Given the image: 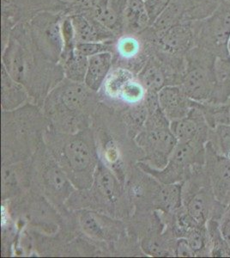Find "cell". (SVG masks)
Masks as SVG:
<instances>
[{
    "label": "cell",
    "instance_id": "obj_1",
    "mask_svg": "<svg viewBox=\"0 0 230 258\" xmlns=\"http://www.w3.org/2000/svg\"><path fill=\"white\" fill-rule=\"evenodd\" d=\"M2 66L33 97H47L64 79L61 64L47 60L35 46L25 20L13 28L2 47Z\"/></svg>",
    "mask_w": 230,
    "mask_h": 258
},
{
    "label": "cell",
    "instance_id": "obj_22",
    "mask_svg": "<svg viewBox=\"0 0 230 258\" xmlns=\"http://www.w3.org/2000/svg\"><path fill=\"white\" fill-rule=\"evenodd\" d=\"M64 78L75 82L85 83L87 73L88 57L83 55L76 49L63 56L60 60Z\"/></svg>",
    "mask_w": 230,
    "mask_h": 258
},
{
    "label": "cell",
    "instance_id": "obj_35",
    "mask_svg": "<svg viewBox=\"0 0 230 258\" xmlns=\"http://www.w3.org/2000/svg\"><path fill=\"white\" fill-rule=\"evenodd\" d=\"M218 1L221 6L230 11V0H218Z\"/></svg>",
    "mask_w": 230,
    "mask_h": 258
},
{
    "label": "cell",
    "instance_id": "obj_3",
    "mask_svg": "<svg viewBox=\"0 0 230 258\" xmlns=\"http://www.w3.org/2000/svg\"><path fill=\"white\" fill-rule=\"evenodd\" d=\"M217 58L209 50L197 46L186 54V68L180 85L190 99L197 103H212L217 85Z\"/></svg>",
    "mask_w": 230,
    "mask_h": 258
},
{
    "label": "cell",
    "instance_id": "obj_32",
    "mask_svg": "<svg viewBox=\"0 0 230 258\" xmlns=\"http://www.w3.org/2000/svg\"><path fill=\"white\" fill-rule=\"evenodd\" d=\"M216 67L217 69L223 72L230 79V61L226 59L217 58L216 62Z\"/></svg>",
    "mask_w": 230,
    "mask_h": 258
},
{
    "label": "cell",
    "instance_id": "obj_17",
    "mask_svg": "<svg viewBox=\"0 0 230 258\" xmlns=\"http://www.w3.org/2000/svg\"><path fill=\"white\" fill-rule=\"evenodd\" d=\"M79 222L86 234L101 240H108L114 238L119 227L116 221L89 210H84L80 213Z\"/></svg>",
    "mask_w": 230,
    "mask_h": 258
},
{
    "label": "cell",
    "instance_id": "obj_2",
    "mask_svg": "<svg viewBox=\"0 0 230 258\" xmlns=\"http://www.w3.org/2000/svg\"><path fill=\"white\" fill-rule=\"evenodd\" d=\"M47 146L74 188L79 190L91 188L99 164L91 131L84 129L70 134H51Z\"/></svg>",
    "mask_w": 230,
    "mask_h": 258
},
{
    "label": "cell",
    "instance_id": "obj_28",
    "mask_svg": "<svg viewBox=\"0 0 230 258\" xmlns=\"http://www.w3.org/2000/svg\"><path fill=\"white\" fill-rule=\"evenodd\" d=\"M172 0H144L146 12L149 16L151 26L165 12Z\"/></svg>",
    "mask_w": 230,
    "mask_h": 258
},
{
    "label": "cell",
    "instance_id": "obj_15",
    "mask_svg": "<svg viewBox=\"0 0 230 258\" xmlns=\"http://www.w3.org/2000/svg\"><path fill=\"white\" fill-rule=\"evenodd\" d=\"M76 43L116 40L117 36L88 13L70 16Z\"/></svg>",
    "mask_w": 230,
    "mask_h": 258
},
{
    "label": "cell",
    "instance_id": "obj_24",
    "mask_svg": "<svg viewBox=\"0 0 230 258\" xmlns=\"http://www.w3.org/2000/svg\"><path fill=\"white\" fill-rule=\"evenodd\" d=\"M207 143L218 155L230 159V124H217L210 127Z\"/></svg>",
    "mask_w": 230,
    "mask_h": 258
},
{
    "label": "cell",
    "instance_id": "obj_26",
    "mask_svg": "<svg viewBox=\"0 0 230 258\" xmlns=\"http://www.w3.org/2000/svg\"><path fill=\"white\" fill-rule=\"evenodd\" d=\"M147 94V90L144 88L139 80H137V76L134 79L126 83L122 91L120 92V99L124 101L125 103L130 104H138L143 102Z\"/></svg>",
    "mask_w": 230,
    "mask_h": 258
},
{
    "label": "cell",
    "instance_id": "obj_21",
    "mask_svg": "<svg viewBox=\"0 0 230 258\" xmlns=\"http://www.w3.org/2000/svg\"><path fill=\"white\" fill-rule=\"evenodd\" d=\"M156 203L166 214H175L182 208V183L163 184L159 182Z\"/></svg>",
    "mask_w": 230,
    "mask_h": 258
},
{
    "label": "cell",
    "instance_id": "obj_10",
    "mask_svg": "<svg viewBox=\"0 0 230 258\" xmlns=\"http://www.w3.org/2000/svg\"><path fill=\"white\" fill-rule=\"evenodd\" d=\"M40 178L44 193L58 204L64 203L75 188L50 153L41 162Z\"/></svg>",
    "mask_w": 230,
    "mask_h": 258
},
{
    "label": "cell",
    "instance_id": "obj_8",
    "mask_svg": "<svg viewBox=\"0 0 230 258\" xmlns=\"http://www.w3.org/2000/svg\"><path fill=\"white\" fill-rule=\"evenodd\" d=\"M61 12H39L24 19L34 43L49 61L60 64L64 41Z\"/></svg>",
    "mask_w": 230,
    "mask_h": 258
},
{
    "label": "cell",
    "instance_id": "obj_9",
    "mask_svg": "<svg viewBox=\"0 0 230 258\" xmlns=\"http://www.w3.org/2000/svg\"><path fill=\"white\" fill-rule=\"evenodd\" d=\"M195 32V47H203L227 59L226 43L230 35V11L218 6L212 15L204 20L192 22Z\"/></svg>",
    "mask_w": 230,
    "mask_h": 258
},
{
    "label": "cell",
    "instance_id": "obj_12",
    "mask_svg": "<svg viewBox=\"0 0 230 258\" xmlns=\"http://www.w3.org/2000/svg\"><path fill=\"white\" fill-rule=\"evenodd\" d=\"M205 169L216 199L221 205L230 206V159L218 155L206 143Z\"/></svg>",
    "mask_w": 230,
    "mask_h": 258
},
{
    "label": "cell",
    "instance_id": "obj_36",
    "mask_svg": "<svg viewBox=\"0 0 230 258\" xmlns=\"http://www.w3.org/2000/svg\"><path fill=\"white\" fill-rule=\"evenodd\" d=\"M227 104H228V108H229V111H230V97H229V99H228V101H227Z\"/></svg>",
    "mask_w": 230,
    "mask_h": 258
},
{
    "label": "cell",
    "instance_id": "obj_18",
    "mask_svg": "<svg viewBox=\"0 0 230 258\" xmlns=\"http://www.w3.org/2000/svg\"><path fill=\"white\" fill-rule=\"evenodd\" d=\"M114 63V53L111 52L97 53L89 57L85 79V84L87 87L91 91L98 92L112 70Z\"/></svg>",
    "mask_w": 230,
    "mask_h": 258
},
{
    "label": "cell",
    "instance_id": "obj_27",
    "mask_svg": "<svg viewBox=\"0 0 230 258\" xmlns=\"http://www.w3.org/2000/svg\"><path fill=\"white\" fill-rule=\"evenodd\" d=\"M114 41L115 40L78 43L76 48L79 53L89 58V57L97 54V53H106V52L114 53Z\"/></svg>",
    "mask_w": 230,
    "mask_h": 258
},
{
    "label": "cell",
    "instance_id": "obj_30",
    "mask_svg": "<svg viewBox=\"0 0 230 258\" xmlns=\"http://www.w3.org/2000/svg\"><path fill=\"white\" fill-rule=\"evenodd\" d=\"M219 226L222 237L230 248V206L227 207L219 220Z\"/></svg>",
    "mask_w": 230,
    "mask_h": 258
},
{
    "label": "cell",
    "instance_id": "obj_20",
    "mask_svg": "<svg viewBox=\"0 0 230 258\" xmlns=\"http://www.w3.org/2000/svg\"><path fill=\"white\" fill-rule=\"evenodd\" d=\"M123 34L137 35L151 27L144 0H127L122 13Z\"/></svg>",
    "mask_w": 230,
    "mask_h": 258
},
{
    "label": "cell",
    "instance_id": "obj_19",
    "mask_svg": "<svg viewBox=\"0 0 230 258\" xmlns=\"http://www.w3.org/2000/svg\"><path fill=\"white\" fill-rule=\"evenodd\" d=\"M29 94L24 85L15 80L2 66L1 102L4 111H12L24 105Z\"/></svg>",
    "mask_w": 230,
    "mask_h": 258
},
{
    "label": "cell",
    "instance_id": "obj_7",
    "mask_svg": "<svg viewBox=\"0 0 230 258\" xmlns=\"http://www.w3.org/2000/svg\"><path fill=\"white\" fill-rule=\"evenodd\" d=\"M137 144L146 153V159L155 169L166 166L169 157L176 145L175 138L170 128V121L161 109L149 112L145 123L137 137Z\"/></svg>",
    "mask_w": 230,
    "mask_h": 258
},
{
    "label": "cell",
    "instance_id": "obj_29",
    "mask_svg": "<svg viewBox=\"0 0 230 258\" xmlns=\"http://www.w3.org/2000/svg\"><path fill=\"white\" fill-rule=\"evenodd\" d=\"M143 249L147 254L156 256H167L172 254L170 251V248H167L163 241L159 242L158 239L146 241L143 244Z\"/></svg>",
    "mask_w": 230,
    "mask_h": 258
},
{
    "label": "cell",
    "instance_id": "obj_4",
    "mask_svg": "<svg viewBox=\"0 0 230 258\" xmlns=\"http://www.w3.org/2000/svg\"><path fill=\"white\" fill-rule=\"evenodd\" d=\"M96 93L85 83L64 78L45 98L44 108L53 120L73 126L76 118L80 120L85 116V110H89Z\"/></svg>",
    "mask_w": 230,
    "mask_h": 258
},
{
    "label": "cell",
    "instance_id": "obj_33",
    "mask_svg": "<svg viewBox=\"0 0 230 258\" xmlns=\"http://www.w3.org/2000/svg\"><path fill=\"white\" fill-rule=\"evenodd\" d=\"M127 0H111L110 5L116 10L117 12L122 14L123 11L125 9Z\"/></svg>",
    "mask_w": 230,
    "mask_h": 258
},
{
    "label": "cell",
    "instance_id": "obj_25",
    "mask_svg": "<svg viewBox=\"0 0 230 258\" xmlns=\"http://www.w3.org/2000/svg\"><path fill=\"white\" fill-rule=\"evenodd\" d=\"M207 232L210 243V256L230 257V248L222 237L218 219H210L206 223Z\"/></svg>",
    "mask_w": 230,
    "mask_h": 258
},
{
    "label": "cell",
    "instance_id": "obj_23",
    "mask_svg": "<svg viewBox=\"0 0 230 258\" xmlns=\"http://www.w3.org/2000/svg\"><path fill=\"white\" fill-rule=\"evenodd\" d=\"M132 71L124 67H116L112 68L102 88L108 97L111 98H118L126 83L134 79Z\"/></svg>",
    "mask_w": 230,
    "mask_h": 258
},
{
    "label": "cell",
    "instance_id": "obj_6",
    "mask_svg": "<svg viewBox=\"0 0 230 258\" xmlns=\"http://www.w3.org/2000/svg\"><path fill=\"white\" fill-rule=\"evenodd\" d=\"M205 146L198 142H178L165 167L155 169L147 163H139V167L163 184L183 183L197 168L205 164Z\"/></svg>",
    "mask_w": 230,
    "mask_h": 258
},
{
    "label": "cell",
    "instance_id": "obj_14",
    "mask_svg": "<svg viewBox=\"0 0 230 258\" xmlns=\"http://www.w3.org/2000/svg\"><path fill=\"white\" fill-rule=\"evenodd\" d=\"M160 109L169 121L187 116L195 101L190 99L179 85H169L158 91Z\"/></svg>",
    "mask_w": 230,
    "mask_h": 258
},
{
    "label": "cell",
    "instance_id": "obj_16",
    "mask_svg": "<svg viewBox=\"0 0 230 258\" xmlns=\"http://www.w3.org/2000/svg\"><path fill=\"white\" fill-rule=\"evenodd\" d=\"M90 191L91 196L99 203L114 205L120 196L119 180L110 169L99 161Z\"/></svg>",
    "mask_w": 230,
    "mask_h": 258
},
{
    "label": "cell",
    "instance_id": "obj_34",
    "mask_svg": "<svg viewBox=\"0 0 230 258\" xmlns=\"http://www.w3.org/2000/svg\"><path fill=\"white\" fill-rule=\"evenodd\" d=\"M226 56H227V60L230 61V35H228L227 43H226Z\"/></svg>",
    "mask_w": 230,
    "mask_h": 258
},
{
    "label": "cell",
    "instance_id": "obj_5",
    "mask_svg": "<svg viewBox=\"0 0 230 258\" xmlns=\"http://www.w3.org/2000/svg\"><path fill=\"white\" fill-rule=\"evenodd\" d=\"M227 208L216 201L204 165L182 183V209L197 223L206 225L212 218L220 220Z\"/></svg>",
    "mask_w": 230,
    "mask_h": 258
},
{
    "label": "cell",
    "instance_id": "obj_31",
    "mask_svg": "<svg viewBox=\"0 0 230 258\" xmlns=\"http://www.w3.org/2000/svg\"><path fill=\"white\" fill-rule=\"evenodd\" d=\"M175 255L177 256H196V254L190 247L187 241L183 238H179L175 243Z\"/></svg>",
    "mask_w": 230,
    "mask_h": 258
},
{
    "label": "cell",
    "instance_id": "obj_11",
    "mask_svg": "<svg viewBox=\"0 0 230 258\" xmlns=\"http://www.w3.org/2000/svg\"><path fill=\"white\" fill-rule=\"evenodd\" d=\"M153 34V44L169 55L185 57L195 47V32L192 22L176 24L160 34Z\"/></svg>",
    "mask_w": 230,
    "mask_h": 258
},
{
    "label": "cell",
    "instance_id": "obj_13",
    "mask_svg": "<svg viewBox=\"0 0 230 258\" xmlns=\"http://www.w3.org/2000/svg\"><path fill=\"white\" fill-rule=\"evenodd\" d=\"M170 128L178 142L206 144L210 132V126L197 102L187 116L170 121Z\"/></svg>",
    "mask_w": 230,
    "mask_h": 258
}]
</instances>
